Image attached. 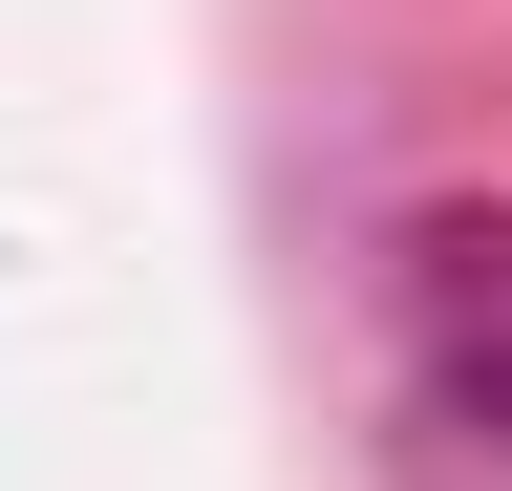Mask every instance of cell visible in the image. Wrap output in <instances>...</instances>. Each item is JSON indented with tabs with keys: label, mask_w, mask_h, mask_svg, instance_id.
I'll use <instances>...</instances> for the list:
<instances>
[{
	"label": "cell",
	"mask_w": 512,
	"mask_h": 491,
	"mask_svg": "<svg viewBox=\"0 0 512 491\" xmlns=\"http://www.w3.org/2000/svg\"><path fill=\"white\" fill-rule=\"evenodd\" d=\"M406 363L470 449H512V214H406Z\"/></svg>",
	"instance_id": "1"
}]
</instances>
